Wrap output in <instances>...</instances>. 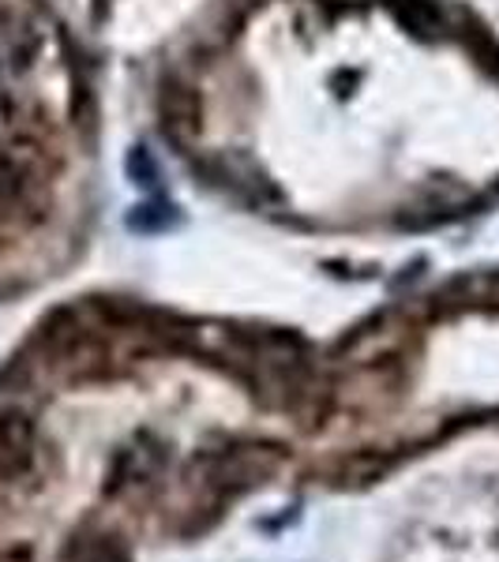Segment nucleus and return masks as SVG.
<instances>
[{
	"instance_id": "1",
	"label": "nucleus",
	"mask_w": 499,
	"mask_h": 562,
	"mask_svg": "<svg viewBox=\"0 0 499 562\" xmlns=\"http://www.w3.org/2000/svg\"><path fill=\"white\" fill-rule=\"evenodd\" d=\"M34 458V428L23 413H0V476H20Z\"/></svg>"
},
{
	"instance_id": "2",
	"label": "nucleus",
	"mask_w": 499,
	"mask_h": 562,
	"mask_svg": "<svg viewBox=\"0 0 499 562\" xmlns=\"http://www.w3.org/2000/svg\"><path fill=\"white\" fill-rule=\"evenodd\" d=\"M34 49V34L15 8L0 4V71L20 68Z\"/></svg>"
},
{
	"instance_id": "3",
	"label": "nucleus",
	"mask_w": 499,
	"mask_h": 562,
	"mask_svg": "<svg viewBox=\"0 0 499 562\" xmlns=\"http://www.w3.org/2000/svg\"><path fill=\"white\" fill-rule=\"evenodd\" d=\"M129 173L135 177V184H143V188H154V180H158V166H154V158L143 147H135L132 150V158H129Z\"/></svg>"
},
{
	"instance_id": "4",
	"label": "nucleus",
	"mask_w": 499,
	"mask_h": 562,
	"mask_svg": "<svg viewBox=\"0 0 499 562\" xmlns=\"http://www.w3.org/2000/svg\"><path fill=\"white\" fill-rule=\"evenodd\" d=\"M174 222V206H143L140 214H132V229H158V225Z\"/></svg>"
},
{
	"instance_id": "5",
	"label": "nucleus",
	"mask_w": 499,
	"mask_h": 562,
	"mask_svg": "<svg viewBox=\"0 0 499 562\" xmlns=\"http://www.w3.org/2000/svg\"><path fill=\"white\" fill-rule=\"evenodd\" d=\"M12 192H15V173H12V166H8L4 154H0V206L12 199Z\"/></svg>"
},
{
	"instance_id": "6",
	"label": "nucleus",
	"mask_w": 499,
	"mask_h": 562,
	"mask_svg": "<svg viewBox=\"0 0 499 562\" xmlns=\"http://www.w3.org/2000/svg\"><path fill=\"white\" fill-rule=\"evenodd\" d=\"M87 562H124L121 555H117V551H109V548H102V551H95V555H90Z\"/></svg>"
},
{
	"instance_id": "7",
	"label": "nucleus",
	"mask_w": 499,
	"mask_h": 562,
	"mask_svg": "<svg viewBox=\"0 0 499 562\" xmlns=\"http://www.w3.org/2000/svg\"><path fill=\"white\" fill-rule=\"evenodd\" d=\"M342 4H350V0H342Z\"/></svg>"
}]
</instances>
